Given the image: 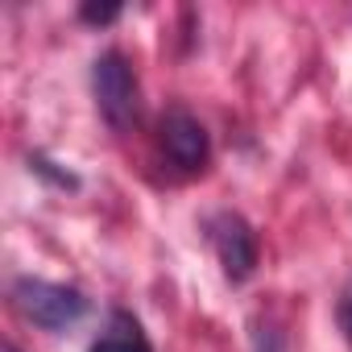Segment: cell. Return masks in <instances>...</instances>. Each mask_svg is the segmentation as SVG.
<instances>
[{
    "mask_svg": "<svg viewBox=\"0 0 352 352\" xmlns=\"http://www.w3.org/2000/svg\"><path fill=\"white\" fill-rule=\"evenodd\" d=\"M30 174H38L42 183H50V187H58V191H79V174H71L67 166H58V162L46 157V153H30Z\"/></svg>",
    "mask_w": 352,
    "mask_h": 352,
    "instance_id": "cell-6",
    "label": "cell"
},
{
    "mask_svg": "<svg viewBox=\"0 0 352 352\" xmlns=\"http://www.w3.org/2000/svg\"><path fill=\"white\" fill-rule=\"evenodd\" d=\"M0 352H17V344H5V348H0Z\"/></svg>",
    "mask_w": 352,
    "mask_h": 352,
    "instance_id": "cell-10",
    "label": "cell"
},
{
    "mask_svg": "<svg viewBox=\"0 0 352 352\" xmlns=\"http://www.w3.org/2000/svg\"><path fill=\"white\" fill-rule=\"evenodd\" d=\"M87 352H153V344H149L141 319L116 307V311H108V323H104V331L91 340Z\"/></svg>",
    "mask_w": 352,
    "mask_h": 352,
    "instance_id": "cell-5",
    "label": "cell"
},
{
    "mask_svg": "<svg viewBox=\"0 0 352 352\" xmlns=\"http://www.w3.org/2000/svg\"><path fill=\"white\" fill-rule=\"evenodd\" d=\"M257 352H282V336L274 327H261L257 331Z\"/></svg>",
    "mask_w": 352,
    "mask_h": 352,
    "instance_id": "cell-8",
    "label": "cell"
},
{
    "mask_svg": "<svg viewBox=\"0 0 352 352\" xmlns=\"http://www.w3.org/2000/svg\"><path fill=\"white\" fill-rule=\"evenodd\" d=\"M340 327H344V336H348V344H352V290H348L344 302H340Z\"/></svg>",
    "mask_w": 352,
    "mask_h": 352,
    "instance_id": "cell-9",
    "label": "cell"
},
{
    "mask_svg": "<svg viewBox=\"0 0 352 352\" xmlns=\"http://www.w3.org/2000/svg\"><path fill=\"white\" fill-rule=\"evenodd\" d=\"M204 236H208V245H212V253H216V261H220V270H224V278L232 286H241V282H249L257 274L261 245H257L253 224L241 212H228V208L212 212L204 220Z\"/></svg>",
    "mask_w": 352,
    "mask_h": 352,
    "instance_id": "cell-3",
    "label": "cell"
},
{
    "mask_svg": "<svg viewBox=\"0 0 352 352\" xmlns=\"http://www.w3.org/2000/svg\"><path fill=\"white\" fill-rule=\"evenodd\" d=\"M91 96L112 133H129L141 120V83L120 50H104L91 63Z\"/></svg>",
    "mask_w": 352,
    "mask_h": 352,
    "instance_id": "cell-1",
    "label": "cell"
},
{
    "mask_svg": "<svg viewBox=\"0 0 352 352\" xmlns=\"http://www.w3.org/2000/svg\"><path fill=\"white\" fill-rule=\"evenodd\" d=\"M157 149L174 174H199L212 162V137L204 120L187 108H166L157 120Z\"/></svg>",
    "mask_w": 352,
    "mask_h": 352,
    "instance_id": "cell-4",
    "label": "cell"
},
{
    "mask_svg": "<svg viewBox=\"0 0 352 352\" xmlns=\"http://www.w3.org/2000/svg\"><path fill=\"white\" fill-rule=\"evenodd\" d=\"M13 307L21 311V319H30L42 331H67L91 311V302L79 286L50 282V278H30V274L13 282Z\"/></svg>",
    "mask_w": 352,
    "mask_h": 352,
    "instance_id": "cell-2",
    "label": "cell"
},
{
    "mask_svg": "<svg viewBox=\"0 0 352 352\" xmlns=\"http://www.w3.org/2000/svg\"><path fill=\"white\" fill-rule=\"evenodd\" d=\"M120 17V5H83L79 9V21H87V25H112Z\"/></svg>",
    "mask_w": 352,
    "mask_h": 352,
    "instance_id": "cell-7",
    "label": "cell"
}]
</instances>
